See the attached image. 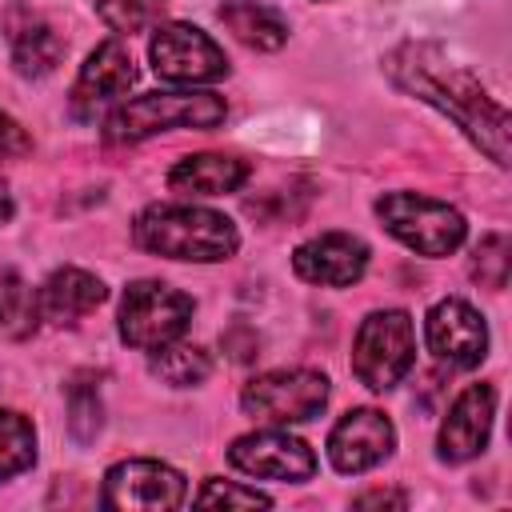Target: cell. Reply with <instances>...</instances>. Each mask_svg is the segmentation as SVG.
Instances as JSON below:
<instances>
[{
    "label": "cell",
    "instance_id": "cell-1",
    "mask_svg": "<svg viewBox=\"0 0 512 512\" xmlns=\"http://www.w3.org/2000/svg\"><path fill=\"white\" fill-rule=\"evenodd\" d=\"M384 68L404 92L456 120V128H464V136L480 152H488V160L508 168V112L464 64L448 60V52L436 44H400L396 52H388Z\"/></svg>",
    "mask_w": 512,
    "mask_h": 512
},
{
    "label": "cell",
    "instance_id": "cell-2",
    "mask_svg": "<svg viewBox=\"0 0 512 512\" xmlns=\"http://www.w3.org/2000/svg\"><path fill=\"white\" fill-rule=\"evenodd\" d=\"M132 240L144 252L168 256V260H228L240 248L236 224L224 212L196 208V204H148L132 220Z\"/></svg>",
    "mask_w": 512,
    "mask_h": 512
},
{
    "label": "cell",
    "instance_id": "cell-3",
    "mask_svg": "<svg viewBox=\"0 0 512 512\" xmlns=\"http://www.w3.org/2000/svg\"><path fill=\"white\" fill-rule=\"evenodd\" d=\"M224 116H228V104L216 92H144L108 112L104 140L136 144L168 128H216Z\"/></svg>",
    "mask_w": 512,
    "mask_h": 512
},
{
    "label": "cell",
    "instance_id": "cell-4",
    "mask_svg": "<svg viewBox=\"0 0 512 512\" xmlns=\"http://www.w3.org/2000/svg\"><path fill=\"white\" fill-rule=\"evenodd\" d=\"M416 364V328L412 316L400 308H384L372 312L352 340V372L364 388L372 392H388L396 388L408 368Z\"/></svg>",
    "mask_w": 512,
    "mask_h": 512
},
{
    "label": "cell",
    "instance_id": "cell-5",
    "mask_svg": "<svg viewBox=\"0 0 512 512\" xmlns=\"http://www.w3.org/2000/svg\"><path fill=\"white\" fill-rule=\"evenodd\" d=\"M376 216L404 248L420 256H448L464 244V232H468L464 216L452 204L420 192H384L376 200Z\"/></svg>",
    "mask_w": 512,
    "mask_h": 512
},
{
    "label": "cell",
    "instance_id": "cell-6",
    "mask_svg": "<svg viewBox=\"0 0 512 512\" xmlns=\"http://www.w3.org/2000/svg\"><path fill=\"white\" fill-rule=\"evenodd\" d=\"M192 320V296L164 280H136L120 300V340L140 352H160L180 340Z\"/></svg>",
    "mask_w": 512,
    "mask_h": 512
},
{
    "label": "cell",
    "instance_id": "cell-7",
    "mask_svg": "<svg viewBox=\"0 0 512 512\" xmlns=\"http://www.w3.org/2000/svg\"><path fill=\"white\" fill-rule=\"evenodd\" d=\"M240 404L252 420H264V424H300L320 416V408L328 404V376L312 368L264 372L244 384Z\"/></svg>",
    "mask_w": 512,
    "mask_h": 512
},
{
    "label": "cell",
    "instance_id": "cell-8",
    "mask_svg": "<svg viewBox=\"0 0 512 512\" xmlns=\"http://www.w3.org/2000/svg\"><path fill=\"white\" fill-rule=\"evenodd\" d=\"M148 60L168 84H212L228 76V56L220 44L192 24H160L148 40Z\"/></svg>",
    "mask_w": 512,
    "mask_h": 512
},
{
    "label": "cell",
    "instance_id": "cell-9",
    "mask_svg": "<svg viewBox=\"0 0 512 512\" xmlns=\"http://www.w3.org/2000/svg\"><path fill=\"white\" fill-rule=\"evenodd\" d=\"M188 496L184 476L160 460H120L104 472V488H100V504L104 508H120V512H164V508H180Z\"/></svg>",
    "mask_w": 512,
    "mask_h": 512
},
{
    "label": "cell",
    "instance_id": "cell-10",
    "mask_svg": "<svg viewBox=\"0 0 512 512\" xmlns=\"http://www.w3.org/2000/svg\"><path fill=\"white\" fill-rule=\"evenodd\" d=\"M424 340L436 360L456 364V368H476L488 356V324L468 300H440L432 304L424 320Z\"/></svg>",
    "mask_w": 512,
    "mask_h": 512
},
{
    "label": "cell",
    "instance_id": "cell-11",
    "mask_svg": "<svg viewBox=\"0 0 512 512\" xmlns=\"http://www.w3.org/2000/svg\"><path fill=\"white\" fill-rule=\"evenodd\" d=\"M228 460L248 472V476H260V480H288V484H300V480H312L316 472V456L312 448L300 440V436H288V432H248V436H236L232 448H228Z\"/></svg>",
    "mask_w": 512,
    "mask_h": 512
},
{
    "label": "cell",
    "instance_id": "cell-12",
    "mask_svg": "<svg viewBox=\"0 0 512 512\" xmlns=\"http://www.w3.org/2000/svg\"><path fill=\"white\" fill-rule=\"evenodd\" d=\"M396 444V428L384 412L376 408H352L336 420V428L328 432V460L336 472L356 476L376 468Z\"/></svg>",
    "mask_w": 512,
    "mask_h": 512
},
{
    "label": "cell",
    "instance_id": "cell-13",
    "mask_svg": "<svg viewBox=\"0 0 512 512\" xmlns=\"http://www.w3.org/2000/svg\"><path fill=\"white\" fill-rule=\"evenodd\" d=\"M492 416H496V388L492 384H468L452 400V408L440 424V440H436L440 460L464 464V460L480 456L488 444V432H492Z\"/></svg>",
    "mask_w": 512,
    "mask_h": 512
},
{
    "label": "cell",
    "instance_id": "cell-14",
    "mask_svg": "<svg viewBox=\"0 0 512 512\" xmlns=\"http://www.w3.org/2000/svg\"><path fill=\"white\" fill-rule=\"evenodd\" d=\"M368 268V244L348 232H324L292 252V272L308 284L324 288H348Z\"/></svg>",
    "mask_w": 512,
    "mask_h": 512
},
{
    "label": "cell",
    "instance_id": "cell-15",
    "mask_svg": "<svg viewBox=\"0 0 512 512\" xmlns=\"http://www.w3.org/2000/svg\"><path fill=\"white\" fill-rule=\"evenodd\" d=\"M136 84V64L124 40H104L100 48H92V56L84 60L76 84H72V112L80 120L96 116L100 104L124 96Z\"/></svg>",
    "mask_w": 512,
    "mask_h": 512
},
{
    "label": "cell",
    "instance_id": "cell-16",
    "mask_svg": "<svg viewBox=\"0 0 512 512\" xmlns=\"http://www.w3.org/2000/svg\"><path fill=\"white\" fill-rule=\"evenodd\" d=\"M4 36H8L12 64L20 76H48L64 60V36L36 8H24V4L8 8L4 12Z\"/></svg>",
    "mask_w": 512,
    "mask_h": 512
},
{
    "label": "cell",
    "instance_id": "cell-17",
    "mask_svg": "<svg viewBox=\"0 0 512 512\" xmlns=\"http://www.w3.org/2000/svg\"><path fill=\"white\" fill-rule=\"evenodd\" d=\"M104 300H108L104 280L84 272V268H56L44 280V288L36 292L40 320H48V324H76L92 308H100Z\"/></svg>",
    "mask_w": 512,
    "mask_h": 512
},
{
    "label": "cell",
    "instance_id": "cell-18",
    "mask_svg": "<svg viewBox=\"0 0 512 512\" xmlns=\"http://www.w3.org/2000/svg\"><path fill=\"white\" fill-rule=\"evenodd\" d=\"M244 180H248V164L224 152L184 156L168 172V188L180 196H224V192H236Z\"/></svg>",
    "mask_w": 512,
    "mask_h": 512
},
{
    "label": "cell",
    "instance_id": "cell-19",
    "mask_svg": "<svg viewBox=\"0 0 512 512\" xmlns=\"http://www.w3.org/2000/svg\"><path fill=\"white\" fill-rule=\"evenodd\" d=\"M220 24L248 48L256 52H272L288 40V20L268 8V4H256V0H224L220 4Z\"/></svg>",
    "mask_w": 512,
    "mask_h": 512
},
{
    "label": "cell",
    "instance_id": "cell-20",
    "mask_svg": "<svg viewBox=\"0 0 512 512\" xmlns=\"http://www.w3.org/2000/svg\"><path fill=\"white\" fill-rule=\"evenodd\" d=\"M36 460V428L28 416L0 408V484L28 472Z\"/></svg>",
    "mask_w": 512,
    "mask_h": 512
},
{
    "label": "cell",
    "instance_id": "cell-21",
    "mask_svg": "<svg viewBox=\"0 0 512 512\" xmlns=\"http://www.w3.org/2000/svg\"><path fill=\"white\" fill-rule=\"evenodd\" d=\"M212 372V356L196 344H164L156 356H152V376H160L164 384L172 388H192V384H204Z\"/></svg>",
    "mask_w": 512,
    "mask_h": 512
},
{
    "label": "cell",
    "instance_id": "cell-22",
    "mask_svg": "<svg viewBox=\"0 0 512 512\" xmlns=\"http://www.w3.org/2000/svg\"><path fill=\"white\" fill-rule=\"evenodd\" d=\"M40 320L36 292L24 284L16 268H0V328L8 336H28Z\"/></svg>",
    "mask_w": 512,
    "mask_h": 512
},
{
    "label": "cell",
    "instance_id": "cell-23",
    "mask_svg": "<svg viewBox=\"0 0 512 512\" xmlns=\"http://www.w3.org/2000/svg\"><path fill=\"white\" fill-rule=\"evenodd\" d=\"M168 0H92V8L100 12V20L112 32H140L144 24H152L160 16Z\"/></svg>",
    "mask_w": 512,
    "mask_h": 512
},
{
    "label": "cell",
    "instance_id": "cell-24",
    "mask_svg": "<svg viewBox=\"0 0 512 512\" xmlns=\"http://www.w3.org/2000/svg\"><path fill=\"white\" fill-rule=\"evenodd\" d=\"M472 276L500 292L508 284V236L504 232H488L480 244H476V256H472Z\"/></svg>",
    "mask_w": 512,
    "mask_h": 512
},
{
    "label": "cell",
    "instance_id": "cell-25",
    "mask_svg": "<svg viewBox=\"0 0 512 512\" xmlns=\"http://www.w3.org/2000/svg\"><path fill=\"white\" fill-rule=\"evenodd\" d=\"M68 428L80 444H88L100 432V396L96 388H88V380H76L68 388Z\"/></svg>",
    "mask_w": 512,
    "mask_h": 512
},
{
    "label": "cell",
    "instance_id": "cell-26",
    "mask_svg": "<svg viewBox=\"0 0 512 512\" xmlns=\"http://www.w3.org/2000/svg\"><path fill=\"white\" fill-rule=\"evenodd\" d=\"M196 504L200 508H212V504H228V508H268L272 500L256 488H240V484H228V480H208L200 492H196Z\"/></svg>",
    "mask_w": 512,
    "mask_h": 512
},
{
    "label": "cell",
    "instance_id": "cell-27",
    "mask_svg": "<svg viewBox=\"0 0 512 512\" xmlns=\"http://www.w3.org/2000/svg\"><path fill=\"white\" fill-rule=\"evenodd\" d=\"M32 152V136L20 128V120H12L8 112H0V160H16Z\"/></svg>",
    "mask_w": 512,
    "mask_h": 512
},
{
    "label": "cell",
    "instance_id": "cell-28",
    "mask_svg": "<svg viewBox=\"0 0 512 512\" xmlns=\"http://www.w3.org/2000/svg\"><path fill=\"white\" fill-rule=\"evenodd\" d=\"M352 504H356V508H404L408 496L396 492V488H372V492H360Z\"/></svg>",
    "mask_w": 512,
    "mask_h": 512
},
{
    "label": "cell",
    "instance_id": "cell-29",
    "mask_svg": "<svg viewBox=\"0 0 512 512\" xmlns=\"http://www.w3.org/2000/svg\"><path fill=\"white\" fill-rule=\"evenodd\" d=\"M12 220V192H8V180L0 176V224Z\"/></svg>",
    "mask_w": 512,
    "mask_h": 512
}]
</instances>
